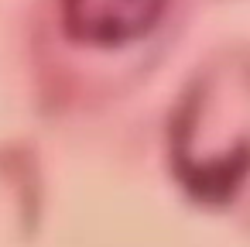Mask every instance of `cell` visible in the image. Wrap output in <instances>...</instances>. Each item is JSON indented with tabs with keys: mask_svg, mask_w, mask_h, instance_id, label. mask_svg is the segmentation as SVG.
Here are the masks:
<instances>
[{
	"mask_svg": "<svg viewBox=\"0 0 250 247\" xmlns=\"http://www.w3.org/2000/svg\"><path fill=\"white\" fill-rule=\"evenodd\" d=\"M168 7V0H62L65 35L79 45H127L147 35Z\"/></svg>",
	"mask_w": 250,
	"mask_h": 247,
	"instance_id": "7a4b0ae2",
	"label": "cell"
},
{
	"mask_svg": "<svg viewBox=\"0 0 250 247\" xmlns=\"http://www.w3.org/2000/svg\"><path fill=\"white\" fill-rule=\"evenodd\" d=\"M175 161L195 196H229L250 172V83H206L175 127Z\"/></svg>",
	"mask_w": 250,
	"mask_h": 247,
	"instance_id": "6da1fadb",
	"label": "cell"
}]
</instances>
